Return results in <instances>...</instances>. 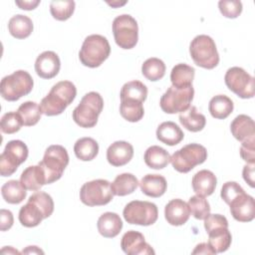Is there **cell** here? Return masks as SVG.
I'll list each match as a JSON object with an SVG mask.
<instances>
[{
  "mask_svg": "<svg viewBox=\"0 0 255 255\" xmlns=\"http://www.w3.org/2000/svg\"><path fill=\"white\" fill-rule=\"evenodd\" d=\"M53 211L54 201L51 195L44 191H37L20 208L18 218L23 226L30 228L38 226L43 219L51 216Z\"/></svg>",
  "mask_w": 255,
  "mask_h": 255,
  "instance_id": "cell-1",
  "label": "cell"
},
{
  "mask_svg": "<svg viewBox=\"0 0 255 255\" xmlns=\"http://www.w3.org/2000/svg\"><path fill=\"white\" fill-rule=\"evenodd\" d=\"M77 89L70 81H61L55 84L49 94L42 99L40 109L48 117L61 115L75 100Z\"/></svg>",
  "mask_w": 255,
  "mask_h": 255,
  "instance_id": "cell-2",
  "label": "cell"
},
{
  "mask_svg": "<svg viewBox=\"0 0 255 255\" xmlns=\"http://www.w3.org/2000/svg\"><path fill=\"white\" fill-rule=\"evenodd\" d=\"M110 53L111 46L108 39L102 35L93 34L84 40L79 59L84 66L97 68L109 58Z\"/></svg>",
  "mask_w": 255,
  "mask_h": 255,
  "instance_id": "cell-3",
  "label": "cell"
},
{
  "mask_svg": "<svg viewBox=\"0 0 255 255\" xmlns=\"http://www.w3.org/2000/svg\"><path fill=\"white\" fill-rule=\"evenodd\" d=\"M103 108L102 96L97 92H90L82 98L80 104L73 111V120L81 128H93L97 125Z\"/></svg>",
  "mask_w": 255,
  "mask_h": 255,
  "instance_id": "cell-4",
  "label": "cell"
},
{
  "mask_svg": "<svg viewBox=\"0 0 255 255\" xmlns=\"http://www.w3.org/2000/svg\"><path fill=\"white\" fill-rule=\"evenodd\" d=\"M45 174L46 184L59 180L69 164L67 149L60 144H52L46 149L43 159L38 163Z\"/></svg>",
  "mask_w": 255,
  "mask_h": 255,
  "instance_id": "cell-5",
  "label": "cell"
},
{
  "mask_svg": "<svg viewBox=\"0 0 255 255\" xmlns=\"http://www.w3.org/2000/svg\"><path fill=\"white\" fill-rule=\"evenodd\" d=\"M190 57L198 67L211 70L219 63V54L213 39L207 35H197L189 45Z\"/></svg>",
  "mask_w": 255,
  "mask_h": 255,
  "instance_id": "cell-6",
  "label": "cell"
},
{
  "mask_svg": "<svg viewBox=\"0 0 255 255\" xmlns=\"http://www.w3.org/2000/svg\"><path fill=\"white\" fill-rule=\"evenodd\" d=\"M34 86L31 75L24 70H18L1 80L0 92L4 100L16 102L20 98L30 94Z\"/></svg>",
  "mask_w": 255,
  "mask_h": 255,
  "instance_id": "cell-7",
  "label": "cell"
},
{
  "mask_svg": "<svg viewBox=\"0 0 255 255\" xmlns=\"http://www.w3.org/2000/svg\"><path fill=\"white\" fill-rule=\"evenodd\" d=\"M206 159L207 150L199 143H188L174 151L170 156L172 167L180 173L189 172L196 165L203 163Z\"/></svg>",
  "mask_w": 255,
  "mask_h": 255,
  "instance_id": "cell-8",
  "label": "cell"
},
{
  "mask_svg": "<svg viewBox=\"0 0 255 255\" xmlns=\"http://www.w3.org/2000/svg\"><path fill=\"white\" fill-rule=\"evenodd\" d=\"M113 34L117 45L125 50L132 49L138 40V26L135 19L123 14L113 21Z\"/></svg>",
  "mask_w": 255,
  "mask_h": 255,
  "instance_id": "cell-9",
  "label": "cell"
},
{
  "mask_svg": "<svg viewBox=\"0 0 255 255\" xmlns=\"http://www.w3.org/2000/svg\"><path fill=\"white\" fill-rule=\"evenodd\" d=\"M114 197L111 182L106 179H95L83 184L80 199L88 206H102L110 203Z\"/></svg>",
  "mask_w": 255,
  "mask_h": 255,
  "instance_id": "cell-10",
  "label": "cell"
},
{
  "mask_svg": "<svg viewBox=\"0 0 255 255\" xmlns=\"http://www.w3.org/2000/svg\"><path fill=\"white\" fill-rule=\"evenodd\" d=\"M123 215L129 224L149 226L157 220L158 210L152 202L132 200L125 206Z\"/></svg>",
  "mask_w": 255,
  "mask_h": 255,
  "instance_id": "cell-11",
  "label": "cell"
},
{
  "mask_svg": "<svg viewBox=\"0 0 255 255\" xmlns=\"http://www.w3.org/2000/svg\"><path fill=\"white\" fill-rule=\"evenodd\" d=\"M29 154L24 141L13 139L8 141L4 151L0 155V173L2 176L12 175L20 164L25 162Z\"/></svg>",
  "mask_w": 255,
  "mask_h": 255,
  "instance_id": "cell-12",
  "label": "cell"
},
{
  "mask_svg": "<svg viewBox=\"0 0 255 255\" xmlns=\"http://www.w3.org/2000/svg\"><path fill=\"white\" fill-rule=\"evenodd\" d=\"M194 89L192 86L183 89L169 87L161 96L159 106L166 114H176L186 111L193 100Z\"/></svg>",
  "mask_w": 255,
  "mask_h": 255,
  "instance_id": "cell-13",
  "label": "cell"
},
{
  "mask_svg": "<svg viewBox=\"0 0 255 255\" xmlns=\"http://www.w3.org/2000/svg\"><path fill=\"white\" fill-rule=\"evenodd\" d=\"M227 88L241 99H251L255 95L254 78L240 67H231L224 77Z\"/></svg>",
  "mask_w": 255,
  "mask_h": 255,
  "instance_id": "cell-14",
  "label": "cell"
},
{
  "mask_svg": "<svg viewBox=\"0 0 255 255\" xmlns=\"http://www.w3.org/2000/svg\"><path fill=\"white\" fill-rule=\"evenodd\" d=\"M228 205L231 215L239 222H250L255 217L254 198L245 192L235 197Z\"/></svg>",
  "mask_w": 255,
  "mask_h": 255,
  "instance_id": "cell-15",
  "label": "cell"
},
{
  "mask_svg": "<svg viewBox=\"0 0 255 255\" xmlns=\"http://www.w3.org/2000/svg\"><path fill=\"white\" fill-rule=\"evenodd\" d=\"M121 247L128 255H149L155 253L150 245L145 242L143 235L134 230H129L124 234Z\"/></svg>",
  "mask_w": 255,
  "mask_h": 255,
  "instance_id": "cell-16",
  "label": "cell"
},
{
  "mask_svg": "<svg viewBox=\"0 0 255 255\" xmlns=\"http://www.w3.org/2000/svg\"><path fill=\"white\" fill-rule=\"evenodd\" d=\"M61 68L59 56L53 51L41 53L35 62V71L42 79H52L56 77Z\"/></svg>",
  "mask_w": 255,
  "mask_h": 255,
  "instance_id": "cell-17",
  "label": "cell"
},
{
  "mask_svg": "<svg viewBox=\"0 0 255 255\" xmlns=\"http://www.w3.org/2000/svg\"><path fill=\"white\" fill-rule=\"evenodd\" d=\"M232 135L242 142H255V124L247 115L237 116L230 125Z\"/></svg>",
  "mask_w": 255,
  "mask_h": 255,
  "instance_id": "cell-18",
  "label": "cell"
},
{
  "mask_svg": "<svg viewBox=\"0 0 255 255\" xmlns=\"http://www.w3.org/2000/svg\"><path fill=\"white\" fill-rule=\"evenodd\" d=\"M132 156L133 147L125 140H117L107 149V159L113 166H123L129 162Z\"/></svg>",
  "mask_w": 255,
  "mask_h": 255,
  "instance_id": "cell-19",
  "label": "cell"
},
{
  "mask_svg": "<svg viewBox=\"0 0 255 255\" xmlns=\"http://www.w3.org/2000/svg\"><path fill=\"white\" fill-rule=\"evenodd\" d=\"M190 211L187 203L182 199H171L164 208V217L170 225L180 226L187 222Z\"/></svg>",
  "mask_w": 255,
  "mask_h": 255,
  "instance_id": "cell-20",
  "label": "cell"
},
{
  "mask_svg": "<svg viewBox=\"0 0 255 255\" xmlns=\"http://www.w3.org/2000/svg\"><path fill=\"white\" fill-rule=\"evenodd\" d=\"M217 178L215 174L207 169H202L196 172L191 180L193 191L200 196L211 195L216 187Z\"/></svg>",
  "mask_w": 255,
  "mask_h": 255,
  "instance_id": "cell-21",
  "label": "cell"
},
{
  "mask_svg": "<svg viewBox=\"0 0 255 255\" xmlns=\"http://www.w3.org/2000/svg\"><path fill=\"white\" fill-rule=\"evenodd\" d=\"M208 244L215 251V253H222L231 245L232 236L226 225L214 226L207 231Z\"/></svg>",
  "mask_w": 255,
  "mask_h": 255,
  "instance_id": "cell-22",
  "label": "cell"
},
{
  "mask_svg": "<svg viewBox=\"0 0 255 255\" xmlns=\"http://www.w3.org/2000/svg\"><path fill=\"white\" fill-rule=\"evenodd\" d=\"M99 233L106 238H114L121 232L123 221L119 214L115 212L103 213L97 222Z\"/></svg>",
  "mask_w": 255,
  "mask_h": 255,
  "instance_id": "cell-23",
  "label": "cell"
},
{
  "mask_svg": "<svg viewBox=\"0 0 255 255\" xmlns=\"http://www.w3.org/2000/svg\"><path fill=\"white\" fill-rule=\"evenodd\" d=\"M140 190L149 197H160L167 188L166 179L160 174H146L139 182Z\"/></svg>",
  "mask_w": 255,
  "mask_h": 255,
  "instance_id": "cell-24",
  "label": "cell"
},
{
  "mask_svg": "<svg viewBox=\"0 0 255 255\" xmlns=\"http://www.w3.org/2000/svg\"><path fill=\"white\" fill-rule=\"evenodd\" d=\"M156 137L166 145L172 146L178 144L184 137L181 128L173 122H163L156 129Z\"/></svg>",
  "mask_w": 255,
  "mask_h": 255,
  "instance_id": "cell-25",
  "label": "cell"
},
{
  "mask_svg": "<svg viewBox=\"0 0 255 255\" xmlns=\"http://www.w3.org/2000/svg\"><path fill=\"white\" fill-rule=\"evenodd\" d=\"M20 182L27 190H39L46 184V177L42 167L38 164L30 165L25 168L20 176Z\"/></svg>",
  "mask_w": 255,
  "mask_h": 255,
  "instance_id": "cell-26",
  "label": "cell"
},
{
  "mask_svg": "<svg viewBox=\"0 0 255 255\" xmlns=\"http://www.w3.org/2000/svg\"><path fill=\"white\" fill-rule=\"evenodd\" d=\"M194 74L195 70L193 67L184 63L177 64L172 68L170 72L171 84L177 89H183L192 86Z\"/></svg>",
  "mask_w": 255,
  "mask_h": 255,
  "instance_id": "cell-27",
  "label": "cell"
},
{
  "mask_svg": "<svg viewBox=\"0 0 255 255\" xmlns=\"http://www.w3.org/2000/svg\"><path fill=\"white\" fill-rule=\"evenodd\" d=\"M178 119L183 128L192 132L202 130L206 125L205 116L200 114L194 106H191L186 111L180 113Z\"/></svg>",
  "mask_w": 255,
  "mask_h": 255,
  "instance_id": "cell-28",
  "label": "cell"
},
{
  "mask_svg": "<svg viewBox=\"0 0 255 255\" xmlns=\"http://www.w3.org/2000/svg\"><path fill=\"white\" fill-rule=\"evenodd\" d=\"M33 22L25 15H14L8 23V30L10 34L16 39H25L33 32Z\"/></svg>",
  "mask_w": 255,
  "mask_h": 255,
  "instance_id": "cell-29",
  "label": "cell"
},
{
  "mask_svg": "<svg viewBox=\"0 0 255 255\" xmlns=\"http://www.w3.org/2000/svg\"><path fill=\"white\" fill-rule=\"evenodd\" d=\"M143 159L149 168L162 169L170 162V155L161 146L151 145L145 150Z\"/></svg>",
  "mask_w": 255,
  "mask_h": 255,
  "instance_id": "cell-30",
  "label": "cell"
},
{
  "mask_svg": "<svg viewBox=\"0 0 255 255\" xmlns=\"http://www.w3.org/2000/svg\"><path fill=\"white\" fill-rule=\"evenodd\" d=\"M234 109V104L230 98L225 95L214 96L208 105L210 115L214 119L224 120L226 119Z\"/></svg>",
  "mask_w": 255,
  "mask_h": 255,
  "instance_id": "cell-31",
  "label": "cell"
},
{
  "mask_svg": "<svg viewBox=\"0 0 255 255\" xmlns=\"http://www.w3.org/2000/svg\"><path fill=\"white\" fill-rule=\"evenodd\" d=\"M138 184L139 182L133 174L125 172L119 174L111 183V186L114 195L126 196L128 194L132 193L136 189Z\"/></svg>",
  "mask_w": 255,
  "mask_h": 255,
  "instance_id": "cell-32",
  "label": "cell"
},
{
  "mask_svg": "<svg viewBox=\"0 0 255 255\" xmlns=\"http://www.w3.org/2000/svg\"><path fill=\"white\" fill-rule=\"evenodd\" d=\"M27 189L22 183L16 179L5 182L1 187V194L3 199L10 204L21 203L27 195Z\"/></svg>",
  "mask_w": 255,
  "mask_h": 255,
  "instance_id": "cell-33",
  "label": "cell"
},
{
  "mask_svg": "<svg viewBox=\"0 0 255 255\" xmlns=\"http://www.w3.org/2000/svg\"><path fill=\"white\" fill-rule=\"evenodd\" d=\"M74 152L80 160L90 161L98 155L99 144L92 137H81L75 142Z\"/></svg>",
  "mask_w": 255,
  "mask_h": 255,
  "instance_id": "cell-34",
  "label": "cell"
},
{
  "mask_svg": "<svg viewBox=\"0 0 255 255\" xmlns=\"http://www.w3.org/2000/svg\"><path fill=\"white\" fill-rule=\"evenodd\" d=\"M120 97L121 100H130L143 103L147 97V88L139 81H130L122 87Z\"/></svg>",
  "mask_w": 255,
  "mask_h": 255,
  "instance_id": "cell-35",
  "label": "cell"
},
{
  "mask_svg": "<svg viewBox=\"0 0 255 255\" xmlns=\"http://www.w3.org/2000/svg\"><path fill=\"white\" fill-rule=\"evenodd\" d=\"M18 115L20 116L23 126L32 127L35 126L41 119V109L40 106L32 101H27L20 105L17 110Z\"/></svg>",
  "mask_w": 255,
  "mask_h": 255,
  "instance_id": "cell-36",
  "label": "cell"
},
{
  "mask_svg": "<svg viewBox=\"0 0 255 255\" xmlns=\"http://www.w3.org/2000/svg\"><path fill=\"white\" fill-rule=\"evenodd\" d=\"M121 116L130 123L138 122L144 115L142 103L130 100H121L120 105Z\"/></svg>",
  "mask_w": 255,
  "mask_h": 255,
  "instance_id": "cell-37",
  "label": "cell"
},
{
  "mask_svg": "<svg viewBox=\"0 0 255 255\" xmlns=\"http://www.w3.org/2000/svg\"><path fill=\"white\" fill-rule=\"evenodd\" d=\"M165 64L158 58H149L141 66L142 75L149 81L155 82L163 78L165 74Z\"/></svg>",
  "mask_w": 255,
  "mask_h": 255,
  "instance_id": "cell-38",
  "label": "cell"
},
{
  "mask_svg": "<svg viewBox=\"0 0 255 255\" xmlns=\"http://www.w3.org/2000/svg\"><path fill=\"white\" fill-rule=\"evenodd\" d=\"M75 5V1L73 0H54L50 3L51 15L58 21H66L73 15Z\"/></svg>",
  "mask_w": 255,
  "mask_h": 255,
  "instance_id": "cell-39",
  "label": "cell"
},
{
  "mask_svg": "<svg viewBox=\"0 0 255 255\" xmlns=\"http://www.w3.org/2000/svg\"><path fill=\"white\" fill-rule=\"evenodd\" d=\"M190 213L194 218L202 220L210 214V205L204 196L194 195L191 196L187 203Z\"/></svg>",
  "mask_w": 255,
  "mask_h": 255,
  "instance_id": "cell-40",
  "label": "cell"
},
{
  "mask_svg": "<svg viewBox=\"0 0 255 255\" xmlns=\"http://www.w3.org/2000/svg\"><path fill=\"white\" fill-rule=\"evenodd\" d=\"M22 126V120L17 112L6 113L1 119V131L4 133H15L21 128Z\"/></svg>",
  "mask_w": 255,
  "mask_h": 255,
  "instance_id": "cell-41",
  "label": "cell"
},
{
  "mask_svg": "<svg viewBox=\"0 0 255 255\" xmlns=\"http://www.w3.org/2000/svg\"><path fill=\"white\" fill-rule=\"evenodd\" d=\"M221 14L230 19L237 18L242 12V3L238 0H221L218 2Z\"/></svg>",
  "mask_w": 255,
  "mask_h": 255,
  "instance_id": "cell-42",
  "label": "cell"
},
{
  "mask_svg": "<svg viewBox=\"0 0 255 255\" xmlns=\"http://www.w3.org/2000/svg\"><path fill=\"white\" fill-rule=\"evenodd\" d=\"M245 192L241 185L235 181H227L222 185L220 196L226 204H229L239 194Z\"/></svg>",
  "mask_w": 255,
  "mask_h": 255,
  "instance_id": "cell-43",
  "label": "cell"
},
{
  "mask_svg": "<svg viewBox=\"0 0 255 255\" xmlns=\"http://www.w3.org/2000/svg\"><path fill=\"white\" fill-rule=\"evenodd\" d=\"M240 156L247 163L255 162V142H242L240 146Z\"/></svg>",
  "mask_w": 255,
  "mask_h": 255,
  "instance_id": "cell-44",
  "label": "cell"
},
{
  "mask_svg": "<svg viewBox=\"0 0 255 255\" xmlns=\"http://www.w3.org/2000/svg\"><path fill=\"white\" fill-rule=\"evenodd\" d=\"M14 223L13 214L10 210L1 209L0 211V229L1 231H6L12 227Z\"/></svg>",
  "mask_w": 255,
  "mask_h": 255,
  "instance_id": "cell-45",
  "label": "cell"
},
{
  "mask_svg": "<svg viewBox=\"0 0 255 255\" xmlns=\"http://www.w3.org/2000/svg\"><path fill=\"white\" fill-rule=\"evenodd\" d=\"M254 163H247L243 167V178L251 186L254 187Z\"/></svg>",
  "mask_w": 255,
  "mask_h": 255,
  "instance_id": "cell-46",
  "label": "cell"
},
{
  "mask_svg": "<svg viewBox=\"0 0 255 255\" xmlns=\"http://www.w3.org/2000/svg\"><path fill=\"white\" fill-rule=\"evenodd\" d=\"M192 254H216V253L208 243H200L196 245V247L192 251Z\"/></svg>",
  "mask_w": 255,
  "mask_h": 255,
  "instance_id": "cell-47",
  "label": "cell"
},
{
  "mask_svg": "<svg viewBox=\"0 0 255 255\" xmlns=\"http://www.w3.org/2000/svg\"><path fill=\"white\" fill-rule=\"evenodd\" d=\"M15 4L22 10H33L39 4L40 0H32V1H15Z\"/></svg>",
  "mask_w": 255,
  "mask_h": 255,
  "instance_id": "cell-48",
  "label": "cell"
},
{
  "mask_svg": "<svg viewBox=\"0 0 255 255\" xmlns=\"http://www.w3.org/2000/svg\"><path fill=\"white\" fill-rule=\"evenodd\" d=\"M22 253H27V254H30V253H44L41 249H39L37 246H28L25 250L22 251Z\"/></svg>",
  "mask_w": 255,
  "mask_h": 255,
  "instance_id": "cell-49",
  "label": "cell"
},
{
  "mask_svg": "<svg viewBox=\"0 0 255 255\" xmlns=\"http://www.w3.org/2000/svg\"><path fill=\"white\" fill-rule=\"evenodd\" d=\"M127 2L124 1V2H108L109 5H111L112 7H118V6H122V5H125Z\"/></svg>",
  "mask_w": 255,
  "mask_h": 255,
  "instance_id": "cell-50",
  "label": "cell"
}]
</instances>
